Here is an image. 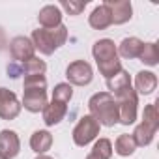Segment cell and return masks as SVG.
Returning a JSON list of instances; mask_svg holds the SVG:
<instances>
[{
  "label": "cell",
  "mask_w": 159,
  "mask_h": 159,
  "mask_svg": "<svg viewBox=\"0 0 159 159\" xmlns=\"http://www.w3.org/2000/svg\"><path fill=\"white\" fill-rule=\"evenodd\" d=\"M92 54H94V60L98 64L99 73L105 79H111L112 75H116L122 69L120 56H118V51H116V45L112 39H107V38L98 39L92 47Z\"/></svg>",
  "instance_id": "6da1fadb"
},
{
  "label": "cell",
  "mask_w": 159,
  "mask_h": 159,
  "mask_svg": "<svg viewBox=\"0 0 159 159\" xmlns=\"http://www.w3.org/2000/svg\"><path fill=\"white\" fill-rule=\"evenodd\" d=\"M90 116L98 120L99 125L112 127L118 124V103L109 92H98L88 101Z\"/></svg>",
  "instance_id": "7a4b0ae2"
},
{
  "label": "cell",
  "mask_w": 159,
  "mask_h": 159,
  "mask_svg": "<svg viewBox=\"0 0 159 159\" xmlns=\"http://www.w3.org/2000/svg\"><path fill=\"white\" fill-rule=\"evenodd\" d=\"M67 39V28L64 25L56 28H38L32 32V43L34 49H38L41 54H52L58 47H62Z\"/></svg>",
  "instance_id": "3957f363"
},
{
  "label": "cell",
  "mask_w": 159,
  "mask_h": 159,
  "mask_svg": "<svg viewBox=\"0 0 159 159\" xmlns=\"http://www.w3.org/2000/svg\"><path fill=\"white\" fill-rule=\"evenodd\" d=\"M112 98L118 103V122L124 125H131L137 120V105H139L137 92L129 86V88L116 92Z\"/></svg>",
  "instance_id": "277c9868"
},
{
  "label": "cell",
  "mask_w": 159,
  "mask_h": 159,
  "mask_svg": "<svg viewBox=\"0 0 159 159\" xmlns=\"http://www.w3.org/2000/svg\"><path fill=\"white\" fill-rule=\"evenodd\" d=\"M99 127L101 125L98 124V120L94 116H90V114L83 116L81 120H79V124L73 127V142L77 146H86V144H90L99 135Z\"/></svg>",
  "instance_id": "5b68a950"
},
{
  "label": "cell",
  "mask_w": 159,
  "mask_h": 159,
  "mask_svg": "<svg viewBox=\"0 0 159 159\" xmlns=\"http://www.w3.org/2000/svg\"><path fill=\"white\" fill-rule=\"evenodd\" d=\"M66 77H67V81L69 84H75V86H86L92 83V79H94V69L88 62L84 60H75L67 66L66 69Z\"/></svg>",
  "instance_id": "8992f818"
},
{
  "label": "cell",
  "mask_w": 159,
  "mask_h": 159,
  "mask_svg": "<svg viewBox=\"0 0 159 159\" xmlns=\"http://www.w3.org/2000/svg\"><path fill=\"white\" fill-rule=\"evenodd\" d=\"M21 112V103L17 99V96L0 86V118L2 120H15Z\"/></svg>",
  "instance_id": "52a82bcc"
},
{
  "label": "cell",
  "mask_w": 159,
  "mask_h": 159,
  "mask_svg": "<svg viewBox=\"0 0 159 159\" xmlns=\"http://www.w3.org/2000/svg\"><path fill=\"white\" fill-rule=\"evenodd\" d=\"M111 13V21L112 25H124L127 21H131L133 17V6L129 0H107L103 2Z\"/></svg>",
  "instance_id": "ba28073f"
},
{
  "label": "cell",
  "mask_w": 159,
  "mask_h": 159,
  "mask_svg": "<svg viewBox=\"0 0 159 159\" xmlns=\"http://www.w3.org/2000/svg\"><path fill=\"white\" fill-rule=\"evenodd\" d=\"M23 105L28 112H39L47 107V88H23Z\"/></svg>",
  "instance_id": "9c48e42d"
},
{
  "label": "cell",
  "mask_w": 159,
  "mask_h": 159,
  "mask_svg": "<svg viewBox=\"0 0 159 159\" xmlns=\"http://www.w3.org/2000/svg\"><path fill=\"white\" fill-rule=\"evenodd\" d=\"M21 152V140L15 131L4 129L0 131V157L4 159H13Z\"/></svg>",
  "instance_id": "30bf717a"
},
{
  "label": "cell",
  "mask_w": 159,
  "mask_h": 159,
  "mask_svg": "<svg viewBox=\"0 0 159 159\" xmlns=\"http://www.w3.org/2000/svg\"><path fill=\"white\" fill-rule=\"evenodd\" d=\"M10 51H11V56L13 60L17 62H26L30 58H34V43L32 39L25 38V36H17L10 41Z\"/></svg>",
  "instance_id": "8fae6325"
},
{
  "label": "cell",
  "mask_w": 159,
  "mask_h": 159,
  "mask_svg": "<svg viewBox=\"0 0 159 159\" xmlns=\"http://www.w3.org/2000/svg\"><path fill=\"white\" fill-rule=\"evenodd\" d=\"M67 114V105L66 103H60V101H51L47 103V107L43 109V122L45 125H56L64 120V116Z\"/></svg>",
  "instance_id": "7c38bea8"
},
{
  "label": "cell",
  "mask_w": 159,
  "mask_h": 159,
  "mask_svg": "<svg viewBox=\"0 0 159 159\" xmlns=\"http://www.w3.org/2000/svg\"><path fill=\"white\" fill-rule=\"evenodd\" d=\"M38 21L41 25V28H56L62 25V11L58 6H43L39 10V15H38Z\"/></svg>",
  "instance_id": "4fadbf2b"
},
{
  "label": "cell",
  "mask_w": 159,
  "mask_h": 159,
  "mask_svg": "<svg viewBox=\"0 0 159 159\" xmlns=\"http://www.w3.org/2000/svg\"><path fill=\"white\" fill-rule=\"evenodd\" d=\"M157 88V77L152 71H139L135 77V92L148 96Z\"/></svg>",
  "instance_id": "5bb4252c"
},
{
  "label": "cell",
  "mask_w": 159,
  "mask_h": 159,
  "mask_svg": "<svg viewBox=\"0 0 159 159\" xmlns=\"http://www.w3.org/2000/svg\"><path fill=\"white\" fill-rule=\"evenodd\" d=\"M142 47H144V41H140L139 38H125L122 39V43L118 45V54L122 58H127V60H133V58H139L140 52H142Z\"/></svg>",
  "instance_id": "9a60e30c"
},
{
  "label": "cell",
  "mask_w": 159,
  "mask_h": 159,
  "mask_svg": "<svg viewBox=\"0 0 159 159\" xmlns=\"http://www.w3.org/2000/svg\"><path fill=\"white\" fill-rule=\"evenodd\" d=\"M52 146V135L45 129H39V131H34L32 137H30V148L38 153V155H43L47 150H51Z\"/></svg>",
  "instance_id": "2e32d148"
},
{
  "label": "cell",
  "mask_w": 159,
  "mask_h": 159,
  "mask_svg": "<svg viewBox=\"0 0 159 159\" xmlns=\"http://www.w3.org/2000/svg\"><path fill=\"white\" fill-rule=\"evenodd\" d=\"M88 23H90V26L96 28V30H105V28H109V26L112 25V21H111V13H109L107 6H105V4L98 6V8L90 13Z\"/></svg>",
  "instance_id": "e0dca14e"
},
{
  "label": "cell",
  "mask_w": 159,
  "mask_h": 159,
  "mask_svg": "<svg viewBox=\"0 0 159 159\" xmlns=\"http://www.w3.org/2000/svg\"><path fill=\"white\" fill-rule=\"evenodd\" d=\"M129 86H131V77H129V73L125 69H120L116 75H112L111 79H107V88L111 90L109 92L111 96H114L116 92H120L124 88H129Z\"/></svg>",
  "instance_id": "ac0fdd59"
},
{
  "label": "cell",
  "mask_w": 159,
  "mask_h": 159,
  "mask_svg": "<svg viewBox=\"0 0 159 159\" xmlns=\"http://www.w3.org/2000/svg\"><path fill=\"white\" fill-rule=\"evenodd\" d=\"M157 131L155 129H152L150 125H146V124H139L137 127H135V131H133V140H135V146H148L152 140H153V135H155Z\"/></svg>",
  "instance_id": "d6986e66"
},
{
  "label": "cell",
  "mask_w": 159,
  "mask_h": 159,
  "mask_svg": "<svg viewBox=\"0 0 159 159\" xmlns=\"http://www.w3.org/2000/svg\"><path fill=\"white\" fill-rule=\"evenodd\" d=\"M135 150H137V146H135V140H133L131 135H120L114 142V152L118 155L125 157V155H131Z\"/></svg>",
  "instance_id": "ffe728a7"
},
{
  "label": "cell",
  "mask_w": 159,
  "mask_h": 159,
  "mask_svg": "<svg viewBox=\"0 0 159 159\" xmlns=\"http://www.w3.org/2000/svg\"><path fill=\"white\" fill-rule=\"evenodd\" d=\"M139 58L146 66H157V62H159V49H157V45L155 43H144L142 52H140Z\"/></svg>",
  "instance_id": "44dd1931"
},
{
  "label": "cell",
  "mask_w": 159,
  "mask_h": 159,
  "mask_svg": "<svg viewBox=\"0 0 159 159\" xmlns=\"http://www.w3.org/2000/svg\"><path fill=\"white\" fill-rule=\"evenodd\" d=\"M23 73H25V77L26 75H45V69H47V64L43 62V60H39V58H30V60H26V62H23Z\"/></svg>",
  "instance_id": "7402d4cb"
},
{
  "label": "cell",
  "mask_w": 159,
  "mask_h": 159,
  "mask_svg": "<svg viewBox=\"0 0 159 159\" xmlns=\"http://www.w3.org/2000/svg\"><path fill=\"white\" fill-rule=\"evenodd\" d=\"M71 98H73V88H71L69 83H60V84L54 86V90H52V99L54 101H60V103L67 105L71 101Z\"/></svg>",
  "instance_id": "603a6c76"
},
{
  "label": "cell",
  "mask_w": 159,
  "mask_h": 159,
  "mask_svg": "<svg viewBox=\"0 0 159 159\" xmlns=\"http://www.w3.org/2000/svg\"><path fill=\"white\" fill-rule=\"evenodd\" d=\"M142 124L150 125L152 129H159V112H157V103L146 105L144 107V114H142Z\"/></svg>",
  "instance_id": "cb8c5ba5"
},
{
  "label": "cell",
  "mask_w": 159,
  "mask_h": 159,
  "mask_svg": "<svg viewBox=\"0 0 159 159\" xmlns=\"http://www.w3.org/2000/svg\"><path fill=\"white\" fill-rule=\"evenodd\" d=\"M94 155H98L99 159H111L112 157V142L109 139H99L94 144V150L90 152Z\"/></svg>",
  "instance_id": "d4e9b609"
},
{
  "label": "cell",
  "mask_w": 159,
  "mask_h": 159,
  "mask_svg": "<svg viewBox=\"0 0 159 159\" xmlns=\"http://www.w3.org/2000/svg\"><path fill=\"white\" fill-rule=\"evenodd\" d=\"M23 88H47L45 75H26Z\"/></svg>",
  "instance_id": "484cf974"
},
{
  "label": "cell",
  "mask_w": 159,
  "mask_h": 159,
  "mask_svg": "<svg viewBox=\"0 0 159 159\" xmlns=\"http://www.w3.org/2000/svg\"><path fill=\"white\" fill-rule=\"evenodd\" d=\"M84 6H86V2H71V0L67 2V0H64L58 8H64L69 15H79V13L84 10Z\"/></svg>",
  "instance_id": "4316f807"
},
{
  "label": "cell",
  "mask_w": 159,
  "mask_h": 159,
  "mask_svg": "<svg viewBox=\"0 0 159 159\" xmlns=\"http://www.w3.org/2000/svg\"><path fill=\"white\" fill-rule=\"evenodd\" d=\"M21 73H23V67H21V66H15V64H10V66H8V75H10L11 79H17Z\"/></svg>",
  "instance_id": "83f0119b"
},
{
  "label": "cell",
  "mask_w": 159,
  "mask_h": 159,
  "mask_svg": "<svg viewBox=\"0 0 159 159\" xmlns=\"http://www.w3.org/2000/svg\"><path fill=\"white\" fill-rule=\"evenodd\" d=\"M2 47H4V32L0 28V51H2Z\"/></svg>",
  "instance_id": "f1b7e54d"
},
{
  "label": "cell",
  "mask_w": 159,
  "mask_h": 159,
  "mask_svg": "<svg viewBox=\"0 0 159 159\" xmlns=\"http://www.w3.org/2000/svg\"><path fill=\"white\" fill-rule=\"evenodd\" d=\"M86 159H99V157H98V155H94V153H88V157H86Z\"/></svg>",
  "instance_id": "f546056e"
},
{
  "label": "cell",
  "mask_w": 159,
  "mask_h": 159,
  "mask_svg": "<svg viewBox=\"0 0 159 159\" xmlns=\"http://www.w3.org/2000/svg\"><path fill=\"white\" fill-rule=\"evenodd\" d=\"M36 159H52V157H49V155H38Z\"/></svg>",
  "instance_id": "4dcf8cb0"
},
{
  "label": "cell",
  "mask_w": 159,
  "mask_h": 159,
  "mask_svg": "<svg viewBox=\"0 0 159 159\" xmlns=\"http://www.w3.org/2000/svg\"><path fill=\"white\" fill-rule=\"evenodd\" d=\"M0 159H4V157H0Z\"/></svg>",
  "instance_id": "1f68e13d"
}]
</instances>
